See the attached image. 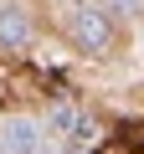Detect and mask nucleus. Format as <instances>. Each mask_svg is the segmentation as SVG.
<instances>
[{
    "instance_id": "7ed1b4c3",
    "label": "nucleus",
    "mask_w": 144,
    "mask_h": 154,
    "mask_svg": "<svg viewBox=\"0 0 144 154\" xmlns=\"http://www.w3.org/2000/svg\"><path fill=\"white\" fill-rule=\"evenodd\" d=\"M26 41H31V21L16 5H0V46H5V51H21Z\"/></svg>"
},
{
    "instance_id": "f257e3e1",
    "label": "nucleus",
    "mask_w": 144,
    "mask_h": 154,
    "mask_svg": "<svg viewBox=\"0 0 144 154\" xmlns=\"http://www.w3.org/2000/svg\"><path fill=\"white\" fill-rule=\"evenodd\" d=\"M72 41H77L83 51H93V57H108V46H113V21H108V11L83 0V5L72 11Z\"/></svg>"
},
{
    "instance_id": "20e7f679",
    "label": "nucleus",
    "mask_w": 144,
    "mask_h": 154,
    "mask_svg": "<svg viewBox=\"0 0 144 154\" xmlns=\"http://www.w3.org/2000/svg\"><path fill=\"white\" fill-rule=\"evenodd\" d=\"M46 123H52V134H72V139H77V134H83V123H88V118H83V113H77V108H72V103H57V108H52V118H46Z\"/></svg>"
},
{
    "instance_id": "f03ea898",
    "label": "nucleus",
    "mask_w": 144,
    "mask_h": 154,
    "mask_svg": "<svg viewBox=\"0 0 144 154\" xmlns=\"http://www.w3.org/2000/svg\"><path fill=\"white\" fill-rule=\"evenodd\" d=\"M36 123L31 118H11L5 128H0V154H36Z\"/></svg>"
}]
</instances>
